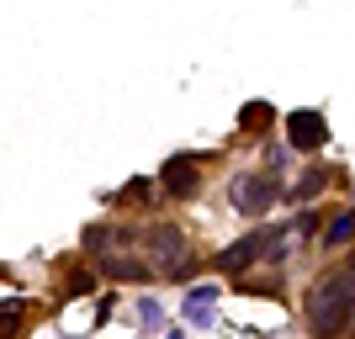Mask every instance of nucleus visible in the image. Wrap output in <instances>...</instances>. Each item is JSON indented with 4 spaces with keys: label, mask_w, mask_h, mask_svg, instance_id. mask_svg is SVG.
I'll return each instance as SVG.
<instances>
[{
    "label": "nucleus",
    "mask_w": 355,
    "mask_h": 339,
    "mask_svg": "<svg viewBox=\"0 0 355 339\" xmlns=\"http://www.w3.org/2000/svg\"><path fill=\"white\" fill-rule=\"evenodd\" d=\"M355 318V270H334L308 292V329L313 339H340Z\"/></svg>",
    "instance_id": "1"
},
{
    "label": "nucleus",
    "mask_w": 355,
    "mask_h": 339,
    "mask_svg": "<svg viewBox=\"0 0 355 339\" xmlns=\"http://www.w3.org/2000/svg\"><path fill=\"white\" fill-rule=\"evenodd\" d=\"M276 238H282L276 228H254V234L234 238V244H228V250L218 254V266H223V270H250V266H254V260H260L266 250H276Z\"/></svg>",
    "instance_id": "2"
},
{
    "label": "nucleus",
    "mask_w": 355,
    "mask_h": 339,
    "mask_svg": "<svg viewBox=\"0 0 355 339\" xmlns=\"http://www.w3.org/2000/svg\"><path fill=\"white\" fill-rule=\"evenodd\" d=\"M144 244H148V254H159V266L170 270V276H180V270H186V260H180V254H186V238H180L175 228H148Z\"/></svg>",
    "instance_id": "3"
},
{
    "label": "nucleus",
    "mask_w": 355,
    "mask_h": 339,
    "mask_svg": "<svg viewBox=\"0 0 355 339\" xmlns=\"http://www.w3.org/2000/svg\"><path fill=\"white\" fill-rule=\"evenodd\" d=\"M270 196H276V186H270L266 175H239L234 180V207L239 212H266Z\"/></svg>",
    "instance_id": "4"
},
{
    "label": "nucleus",
    "mask_w": 355,
    "mask_h": 339,
    "mask_svg": "<svg viewBox=\"0 0 355 339\" xmlns=\"http://www.w3.org/2000/svg\"><path fill=\"white\" fill-rule=\"evenodd\" d=\"M196 186H202V175H196V164H191V159H170V164H164V191L175 196V202L196 196Z\"/></svg>",
    "instance_id": "5"
},
{
    "label": "nucleus",
    "mask_w": 355,
    "mask_h": 339,
    "mask_svg": "<svg viewBox=\"0 0 355 339\" xmlns=\"http://www.w3.org/2000/svg\"><path fill=\"white\" fill-rule=\"evenodd\" d=\"M286 128H292V148H318L324 144V117H318V112H292Z\"/></svg>",
    "instance_id": "6"
},
{
    "label": "nucleus",
    "mask_w": 355,
    "mask_h": 339,
    "mask_svg": "<svg viewBox=\"0 0 355 339\" xmlns=\"http://www.w3.org/2000/svg\"><path fill=\"white\" fill-rule=\"evenodd\" d=\"M101 270H106L112 281H144V276H148L144 260H122V254H112V260L101 254Z\"/></svg>",
    "instance_id": "7"
},
{
    "label": "nucleus",
    "mask_w": 355,
    "mask_h": 339,
    "mask_svg": "<svg viewBox=\"0 0 355 339\" xmlns=\"http://www.w3.org/2000/svg\"><path fill=\"white\" fill-rule=\"evenodd\" d=\"M212 302H218V292H212V286H196V292L186 297V318H191V324H212Z\"/></svg>",
    "instance_id": "8"
},
{
    "label": "nucleus",
    "mask_w": 355,
    "mask_h": 339,
    "mask_svg": "<svg viewBox=\"0 0 355 339\" xmlns=\"http://www.w3.org/2000/svg\"><path fill=\"white\" fill-rule=\"evenodd\" d=\"M239 122H244V128H260V122H270V106L266 101H250L244 112H239Z\"/></svg>",
    "instance_id": "9"
},
{
    "label": "nucleus",
    "mask_w": 355,
    "mask_h": 339,
    "mask_svg": "<svg viewBox=\"0 0 355 339\" xmlns=\"http://www.w3.org/2000/svg\"><path fill=\"white\" fill-rule=\"evenodd\" d=\"M350 234H355V218L345 212V218H334V228H329V244H345Z\"/></svg>",
    "instance_id": "10"
},
{
    "label": "nucleus",
    "mask_w": 355,
    "mask_h": 339,
    "mask_svg": "<svg viewBox=\"0 0 355 339\" xmlns=\"http://www.w3.org/2000/svg\"><path fill=\"white\" fill-rule=\"evenodd\" d=\"M324 186H329V170H313V175L297 186V196H313V191H324Z\"/></svg>",
    "instance_id": "11"
},
{
    "label": "nucleus",
    "mask_w": 355,
    "mask_h": 339,
    "mask_svg": "<svg viewBox=\"0 0 355 339\" xmlns=\"http://www.w3.org/2000/svg\"><path fill=\"white\" fill-rule=\"evenodd\" d=\"M144 196H148V180H133V186H122L117 202H144Z\"/></svg>",
    "instance_id": "12"
}]
</instances>
